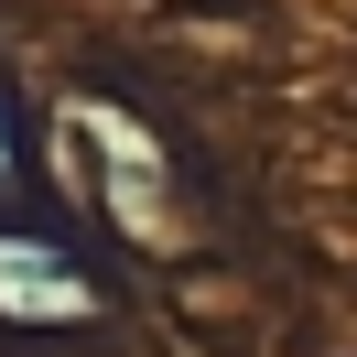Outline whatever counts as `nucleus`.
I'll use <instances>...</instances> for the list:
<instances>
[{
  "label": "nucleus",
  "mask_w": 357,
  "mask_h": 357,
  "mask_svg": "<svg viewBox=\"0 0 357 357\" xmlns=\"http://www.w3.org/2000/svg\"><path fill=\"white\" fill-rule=\"evenodd\" d=\"M98 303V282H87V260L76 249H54V238H0V314H87Z\"/></svg>",
  "instance_id": "obj_1"
},
{
  "label": "nucleus",
  "mask_w": 357,
  "mask_h": 357,
  "mask_svg": "<svg viewBox=\"0 0 357 357\" xmlns=\"http://www.w3.org/2000/svg\"><path fill=\"white\" fill-rule=\"evenodd\" d=\"M22 184H33V141H22V98L0 76V195H22Z\"/></svg>",
  "instance_id": "obj_2"
}]
</instances>
